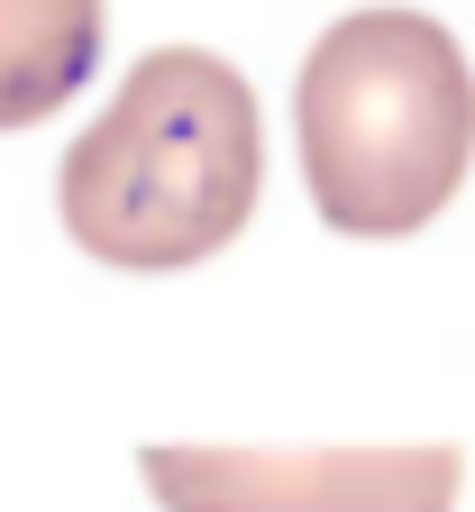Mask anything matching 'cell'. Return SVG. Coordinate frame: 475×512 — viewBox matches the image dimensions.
I'll use <instances>...</instances> for the list:
<instances>
[{"label": "cell", "instance_id": "cell-1", "mask_svg": "<svg viewBox=\"0 0 475 512\" xmlns=\"http://www.w3.org/2000/svg\"><path fill=\"white\" fill-rule=\"evenodd\" d=\"M265 183V119L229 55L147 46L64 147L55 202L101 266H192L247 229Z\"/></svg>", "mask_w": 475, "mask_h": 512}, {"label": "cell", "instance_id": "cell-2", "mask_svg": "<svg viewBox=\"0 0 475 512\" xmlns=\"http://www.w3.org/2000/svg\"><path fill=\"white\" fill-rule=\"evenodd\" d=\"M293 128L320 220L348 238H402L466 183L475 64L430 10H338L293 74Z\"/></svg>", "mask_w": 475, "mask_h": 512}, {"label": "cell", "instance_id": "cell-3", "mask_svg": "<svg viewBox=\"0 0 475 512\" xmlns=\"http://www.w3.org/2000/svg\"><path fill=\"white\" fill-rule=\"evenodd\" d=\"M138 467L165 512H457L466 458L448 439L402 448H211L156 439Z\"/></svg>", "mask_w": 475, "mask_h": 512}, {"label": "cell", "instance_id": "cell-4", "mask_svg": "<svg viewBox=\"0 0 475 512\" xmlns=\"http://www.w3.org/2000/svg\"><path fill=\"white\" fill-rule=\"evenodd\" d=\"M101 64V0H0V128L64 110Z\"/></svg>", "mask_w": 475, "mask_h": 512}]
</instances>
